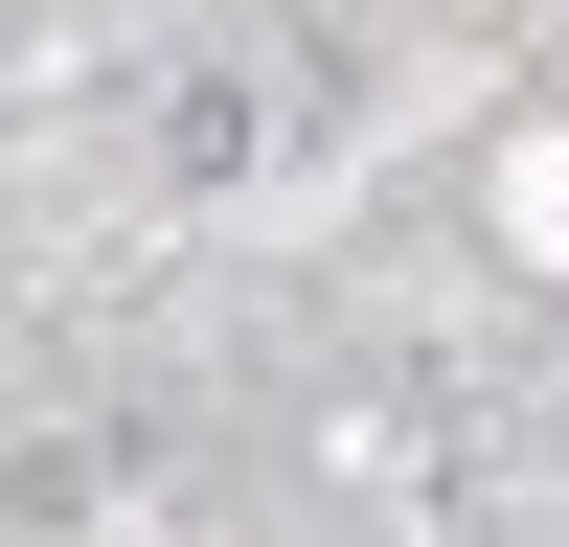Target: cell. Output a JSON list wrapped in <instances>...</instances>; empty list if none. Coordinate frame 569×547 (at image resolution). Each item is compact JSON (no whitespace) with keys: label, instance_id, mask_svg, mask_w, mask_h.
Listing matches in <instances>:
<instances>
[{"label":"cell","instance_id":"cell-2","mask_svg":"<svg viewBox=\"0 0 569 547\" xmlns=\"http://www.w3.org/2000/svg\"><path fill=\"white\" fill-rule=\"evenodd\" d=\"M251 160H273V91L251 69H160V182H182V206H228Z\"/></svg>","mask_w":569,"mask_h":547},{"label":"cell","instance_id":"cell-1","mask_svg":"<svg viewBox=\"0 0 569 547\" xmlns=\"http://www.w3.org/2000/svg\"><path fill=\"white\" fill-rule=\"evenodd\" d=\"M160 434H91V410H46V434H0V525H114V479Z\"/></svg>","mask_w":569,"mask_h":547}]
</instances>
